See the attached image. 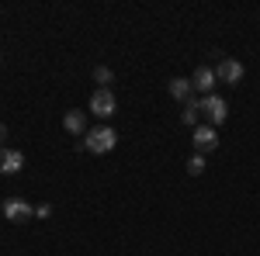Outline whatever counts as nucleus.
Instances as JSON below:
<instances>
[{
	"instance_id": "nucleus-1",
	"label": "nucleus",
	"mask_w": 260,
	"mask_h": 256,
	"mask_svg": "<svg viewBox=\"0 0 260 256\" xmlns=\"http://www.w3.org/2000/svg\"><path fill=\"white\" fill-rule=\"evenodd\" d=\"M118 145V132L111 128V125H101V128H94V132H87V138H83V149H90V153H111Z\"/></svg>"
},
{
	"instance_id": "nucleus-2",
	"label": "nucleus",
	"mask_w": 260,
	"mask_h": 256,
	"mask_svg": "<svg viewBox=\"0 0 260 256\" xmlns=\"http://www.w3.org/2000/svg\"><path fill=\"white\" fill-rule=\"evenodd\" d=\"M201 118H205V125L219 128L222 121L229 118V104H225L219 94H208V97H201Z\"/></svg>"
},
{
	"instance_id": "nucleus-3",
	"label": "nucleus",
	"mask_w": 260,
	"mask_h": 256,
	"mask_svg": "<svg viewBox=\"0 0 260 256\" xmlns=\"http://www.w3.org/2000/svg\"><path fill=\"white\" fill-rule=\"evenodd\" d=\"M0 211L7 222H14V225H24V222H31L35 218V208L24 201V197H7L4 204H0Z\"/></svg>"
},
{
	"instance_id": "nucleus-4",
	"label": "nucleus",
	"mask_w": 260,
	"mask_h": 256,
	"mask_svg": "<svg viewBox=\"0 0 260 256\" xmlns=\"http://www.w3.org/2000/svg\"><path fill=\"white\" fill-rule=\"evenodd\" d=\"M90 111H94L98 118H111V115L118 111V97H115L111 90H104V87H98V90L90 94Z\"/></svg>"
},
{
	"instance_id": "nucleus-5",
	"label": "nucleus",
	"mask_w": 260,
	"mask_h": 256,
	"mask_svg": "<svg viewBox=\"0 0 260 256\" xmlns=\"http://www.w3.org/2000/svg\"><path fill=\"white\" fill-rule=\"evenodd\" d=\"M243 73H246L243 62L233 59V56H222L219 66H215V80H219V83H229V87H236V83L243 80Z\"/></svg>"
},
{
	"instance_id": "nucleus-6",
	"label": "nucleus",
	"mask_w": 260,
	"mask_h": 256,
	"mask_svg": "<svg viewBox=\"0 0 260 256\" xmlns=\"http://www.w3.org/2000/svg\"><path fill=\"white\" fill-rule=\"evenodd\" d=\"M191 142H194V149L205 156V153H212V149L219 145V132H215L212 125H205V121H201L198 128H194V135H191Z\"/></svg>"
},
{
	"instance_id": "nucleus-7",
	"label": "nucleus",
	"mask_w": 260,
	"mask_h": 256,
	"mask_svg": "<svg viewBox=\"0 0 260 256\" xmlns=\"http://www.w3.org/2000/svg\"><path fill=\"white\" fill-rule=\"evenodd\" d=\"M24 170V156H21L18 149H0V173L4 177H14Z\"/></svg>"
},
{
	"instance_id": "nucleus-8",
	"label": "nucleus",
	"mask_w": 260,
	"mask_h": 256,
	"mask_svg": "<svg viewBox=\"0 0 260 256\" xmlns=\"http://www.w3.org/2000/svg\"><path fill=\"white\" fill-rule=\"evenodd\" d=\"M215 83H219V80H215V69H212V66H198V69H194V77H191V87L201 90L205 97L212 94V87H215Z\"/></svg>"
},
{
	"instance_id": "nucleus-9",
	"label": "nucleus",
	"mask_w": 260,
	"mask_h": 256,
	"mask_svg": "<svg viewBox=\"0 0 260 256\" xmlns=\"http://www.w3.org/2000/svg\"><path fill=\"white\" fill-rule=\"evenodd\" d=\"M62 128H66L70 135H87V111L70 107V111L62 115Z\"/></svg>"
},
{
	"instance_id": "nucleus-10",
	"label": "nucleus",
	"mask_w": 260,
	"mask_h": 256,
	"mask_svg": "<svg viewBox=\"0 0 260 256\" xmlns=\"http://www.w3.org/2000/svg\"><path fill=\"white\" fill-rule=\"evenodd\" d=\"M167 94L174 100H180V104H187V100L194 97V87H191V80H184V77H174L170 83H167Z\"/></svg>"
},
{
	"instance_id": "nucleus-11",
	"label": "nucleus",
	"mask_w": 260,
	"mask_h": 256,
	"mask_svg": "<svg viewBox=\"0 0 260 256\" xmlns=\"http://www.w3.org/2000/svg\"><path fill=\"white\" fill-rule=\"evenodd\" d=\"M180 121H184V125H191V128H198V125H201V100H198V97H191L187 104H184Z\"/></svg>"
},
{
	"instance_id": "nucleus-12",
	"label": "nucleus",
	"mask_w": 260,
	"mask_h": 256,
	"mask_svg": "<svg viewBox=\"0 0 260 256\" xmlns=\"http://www.w3.org/2000/svg\"><path fill=\"white\" fill-rule=\"evenodd\" d=\"M94 80H98L104 90H111V83H115V73H111L108 66H94Z\"/></svg>"
},
{
	"instance_id": "nucleus-13",
	"label": "nucleus",
	"mask_w": 260,
	"mask_h": 256,
	"mask_svg": "<svg viewBox=\"0 0 260 256\" xmlns=\"http://www.w3.org/2000/svg\"><path fill=\"white\" fill-rule=\"evenodd\" d=\"M187 173H191V177H201V173H205V156H201V153H194V156L187 159Z\"/></svg>"
},
{
	"instance_id": "nucleus-14",
	"label": "nucleus",
	"mask_w": 260,
	"mask_h": 256,
	"mask_svg": "<svg viewBox=\"0 0 260 256\" xmlns=\"http://www.w3.org/2000/svg\"><path fill=\"white\" fill-rule=\"evenodd\" d=\"M52 215V208H49V204H39V208H35V218H49Z\"/></svg>"
},
{
	"instance_id": "nucleus-15",
	"label": "nucleus",
	"mask_w": 260,
	"mask_h": 256,
	"mask_svg": "<svg viewBox=\"0 0 260 256\" xmlns=\"http://www.w3.org/2000/svg\"><path fill=\"white\" fill-rule=\"evenodd\" d=\"M7 135H11V132H7V125L0 121V149H7V145H4V142H7Z\"/></svg>"
}]
</instances>
